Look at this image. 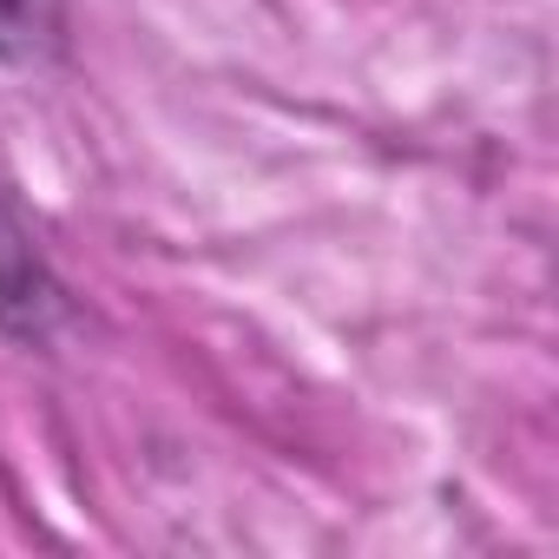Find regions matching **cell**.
Listing matches in <instances>:
<instances>
[{
  "label": "cell",
  "instance_id": "6da1fadb",
  "mask_svg": "<svg viewBox=\"0 0 559 559\" xmlns=\"http://www.w3.org/2000/svg\"><path fill=\"white\" fill-rule=\"evenodd\" d=\"M67 317H73V304H67L60 270L47 263L21 204L0 191V336L21 349H47L67 330Z\"/></svg>",
  "mask_w": 559,
  "mask_h": 559
},
{
  "label": "cell",
  "instance_id": "7a4b0ae2",
  "mask_svg": "<svg viewBox=\"0 0 559 559\" xmlns=\"http://www.w3.org/2000/svg\"><path fill=\"white\" fill-rule=\"evenodd\" d=\"M67 40V0H0V67H47Z\"/></svg>",
  "mask_w": 559,
  "mask_h": 559
}]
</instances>
